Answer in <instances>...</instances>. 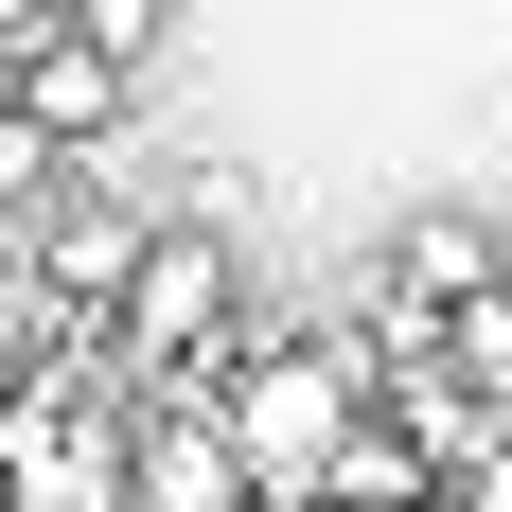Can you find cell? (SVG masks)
<instances>
[{"label": "cell", "instance_id": "2", "mask_svg": "<svg viewBox=\"0 0 512 512\" xmlns=\"http://www.w3.org/2000/svg\"><path fill=\"white\" fill-rule=\"evenodd\" d=\"M354 407H371V354H354V336H230V354H212V424H230V460H248L265 512L318 495V460H336Z\"/></svg>", "mask_w": 512, "mask_h": 512}, {"label": "cell", "instance_id": "5", "mask_svg": "<svg viewBox=\"0 0 512 512\" xmlns=\"http://www.w3.org/2000/svg\"><path fill=\"white\" fill-rule=\"evenodd\" d=\"M124 265H142V212H124V195H53V212H36V301H53V318H106Z\"/></svg>", "mask_w": 512, "mask_h": 512}, {"label": "cell", "instance_id": "6", "mask_svg": "<svg viewBox=\"0 0 512 512\" xmlns=\"http://www.w3.org/2000/svg\"><path fill=\"white\" fill-rule=\"evenodd\" d=\"M71 36H89V53H124V71H142V53L177 36V0H71Z\"/></svg>", "mask_w": 512, "mask_h": 512}, {"label": "cell", "instance_id": "4", "mask_svg": "<svg viewBox=\"0 0 512 512\" xmlns=\"http://www.w3.org/2000/svg\"><path fill=\"white\" fill-rule=\"evenodd\" d=\"M0 124H36L53 159H106V142H124V53H89L71 18L18 36V53H0Z\"/></svg>", "mask_w": 512, "mask_h": 512}, {"label": "cell", "instance_id": "1", "mask_svg": "<svg viewBox=\"0 0 512 512\" xmlns=\"http://www.w3.org/2000/svg\"><path fill=\"white\" fill-rule=\"evenodd\" d=\"M230 318H248V248H230V212H142V265H124V301H106V371H124V407L142 389H212L230 354Z\"/></svg>", "mask_w": 512, "mask_h": 512}, {"label": "cell", "instance_id": "3", "mask_svg": "<svg viewBox=\"0 0 512 512\" xmlns=\"http://www.w3.org/2000/svg\"><path fill=\"white\" fill-rule=\"evenodd\" d=\"M124 512H265L230 424H212V389H142L124 407Z\"/></svg>", "mask_w": 512, "mask_h": 512}]
</instances>
